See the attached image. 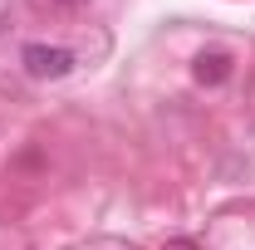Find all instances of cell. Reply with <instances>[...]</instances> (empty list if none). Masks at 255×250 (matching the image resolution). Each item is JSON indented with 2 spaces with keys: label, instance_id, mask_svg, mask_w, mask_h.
<instances>
[{
  "label": "cell",
  "instance_id": "obj_1",
  "mask_svg": "<svg viewBox=\"0 0 255 250\" xmlns=\"http://www.w3.org/2000/svg\"><path fill=\"white\" fill-rule=\"evenodd\" d=\"M20 64H25V74H30V79L49 84V79L74 74V64H79V59H74V49H64V44H25Z\"/></svg>",
  "mask_w": 255,
  "mask_h": 250
},
{
  "label": "cell",
  "instance_id": "obj_2",
  "mask_svg": "<svg viewBox=\"0 0 255 250\" xmlns=\"http://www.w3.org/2000/svg\"><path fill=\"white\" fill-rule=\"evenodd\" d=\"M191 74H196V84H226L231 79V54L226 49H201L191 59Z\"/></svg>",
  "mask_w": 255,
  "mask_h": 250
},
{
  "label": "cell",
  "instance_id": "obj_3",
  "mask_svg": "<svg viewBox=\"0 0 255 250\" xmlns=\"http://www.w3.org/2000/svg\"><path fill=\"white\" fill-rule=\"evenodd\" d=\"M162 250H201V246H196V241H187V236H182V241H167V246H162Z\"/></svg>",
  "mask_w": 255,
  "mask_h": 250
},
{
  "label": "cell",
  "instance_id": "obj_4",
  "mask_svg": "<svg viewBox=\"0 0 255 250\" xmlns=\"http://www.w3.org/2000/svg\"><path fill=\"white\" fill-rule=\"evenodd\" d=\"M54 5H84V0H54Z\"/></svg>",
  "mask_w": 255,
  "mask_h": 250
}]
</instances>
